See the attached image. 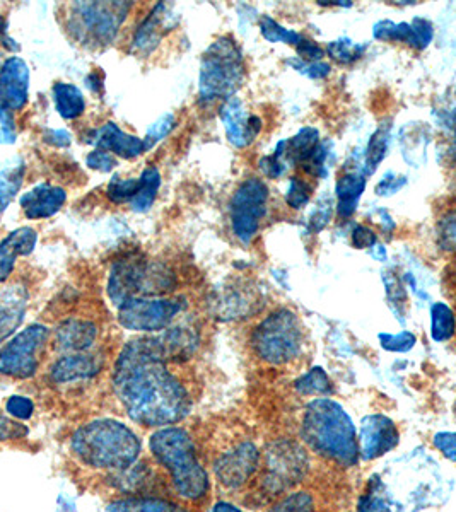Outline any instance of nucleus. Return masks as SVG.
<instances>
[{
	"label": "nucleus",
	"instance_id": "4d7b16f0",
	"mask_svg": "<svg viewBox=\"0 0 456 512\" xmlns=\"http://www.w3.org/2000/svg\"><path fill=\"white\" fill-rule=\"evenodd\" d=\"M296 52H298V59L304 60L308 64L322 62L323 57L327 55L325 50L315 40H311L310 36L304 38L303 43L296 48Z\"/></svg>",
	"mask_w": 456,
	"mask_h": 512
},
{
	"label": "nucleus",
	"instance_id": "0eeeda50",
	"mask_svg": "<svg viewBox=\"0 0 456 512\" xmlns=\"http://www.w3.org/2000/svg\"><path fill=\"white\" fill-rule=\"evenodd\" d=\"M250 347L269 366L296 361L304 347V330L293 309L277 308L252 330Z\"/></svg>",
	"mask_w": 456,
	"mask_h": 512
},
{
	"label": "nucleus",
	"instance_id": "f257e3e1",
	"mask_svg": "<svg viewBox=\"0 0 456 512\" xmlns=\"http://www.w3.org/2000/svg\"><path fill=\"white\" fill-rule=\"evenodd\" d=\"M159 337L142 335L123 345L113 366V393L125 414L147 429L176 425L192 410V395L173 373Z\"/></svg>",
	"mask_w": 456,
	"mask_h": 512
},
{
	"label": "nucleus",
	"instance_id": "603ef678",
	"mask_svg": "<svg viewBox=\"0 0 456 512\" xmlns=\"http://www.w3.org/2000/svg\"><path fill=\"white\" fill-rule=\"evenodd\" d=\"M287 64L291 65L293 69L298 70L301 76L310 77V79H325V77L330 74V64L328 62H313V64H308V62H304L301 59H289L287 60Z\"/></svg>",
	"mask_w": 456,
	"mask_h": 512
},
{
	"label": "nucleus",
	"instance_id": "e433bc0d",
	"mask_svg": "<svg viewBox=\"0 0 456 512\" xmlns=\"http://www.w3.org/2000/svg\"><path fill=\"white\" fill-rule=\"evenodd\" d=\"M258 26H260V33L269 43H286L289 47L298 48L303 43L304 38H306V35H303V33L289 30V28L282 26L279 21H275L272 16H267V14L258 18Z\"/></svg>",
	"mask_w": 456,
	"mask_h": 512
},
{
	"label": "nucleus",
	"instance_id": "a878e982",
	"mask_svg": "<svg viewBox=\"0 0 456 512\" xmlns=\"http://www.w3.org/2000/svg\"><path fill=\"white\" fill-rule=\"evenodd\" d=\"M108 512H192L182 502L152 495H130L108 504Z\"/></svg>",
	"mask_w": 456,
	"mask_h": 512
},
{
	"label": "nucleus",
	"instance_id": "864d4df0",
	"mask_svg": "<svg viewBox=\"0 0 456 512\" xmlns=\"http://www.w3.org/2000/svg\"><path fill=\"white\" fill-rule=\"evenodd\" d=\"M86 164L89 169L93 171H100V173H110L113 169L117 168L118 161L112 152L103 151V149H94L89 152L86 158Z\"/></svg>",
	"mask_w": 456,
	"mask_h": 512
},
{
	"label": "nucleus",
	"instance_id": "a19ab883",
	"mask_svg": "<svg viewBox=\"0 0 456 512\" xmlns=\"http://www.w3.org/2000/svg\"><path fill=\"white\" fill-rule=\"evenodd\" d=\"M315 193L313 181L306 176H291L286 190V204L293 210H301L310 204L311 197Z\"/></svg>",
	"mask_w": 456,
	"mask_h": 512
},
{
	"label": "nucleus",
	"instance_id": "dca6fc26",
	"mask_svg": "<svg viewBox=\"0 0 456 512\" xmlns=\"http://www.w3.org/2000/svg\"><path fill=\"white\" fill-rule=\"evenodd\" d=\"M31 70L19 57H9L0 72V103L2 110L18 113L30 99Z\"/></svg>",
	"mask_w": 456,
	"mask_h": 512
},
{
	"label": "nucleus",
	"instance_id": "cd10ccee",
	"mask_svg": "<svg viewBox=\"0 0 456 512\" xmlns=\"http://www.w3.org/2000/svg\"><path fill=\"white\" fill-rule=\"evenodd\" d=\"M55 110L64 120H77L86 111V98L71 82H55L52 88Z\"/></svg>",
	"mask_w": 456,
	"mask_h": 512
},
{
	"label": "nucleus",
	"instance_id": "09e8293b",
	"mask_svg": "<svg viewBox=\"0 0 456 512\" xmlns=\"http://www.w3.org/2000/svg\"><path fill=\"white\" fill-rule=\"evenodd\" d=\"M334 216V204L330 195L320 198L316 202L315 209L311 212L310 216V229L313 233H320L332 221Z\"/></svg>",
	"mask_w": 456,
	"mask_h": 512
},
{
	"label": "nucleus",
	"instance_id": "c03bdc74",
	"mask_svg": "<svg viewBox=\"0 0 456 512\" xmlns=\"http://www.w3.org/2000/svg\"><path fill=\"white\" fill-rule=\"evenodd\" d=\"M313 507H315L313 495L306 490H298V492L286 495L269 512H311Z\"/></svg>",
	"mask_w": 456,
	"mask_h": 512
},
{
	"label": "nucleus",
	"instance_id": "e2e57ef3",
	"mask_svg": "<svg viewBox=\"0 0 456 512\" xmlns=\"http://www.w3.org/2000/svg\"><path fill=\"white\" fill-rule=\"evenodd\" d=\"M209 512H243L240 507L228 501H217Z\"/></svg>",
	"mask_w": 456,
	"mask_h": 512
},
{
	"label": "nucleus",
	"instance_id": "ddd939ff",
	"mask_svg": "<svg viewBox=\"0 0 456 512\" xmlns=\"http://www.w3.org/2000/svg\"><path fill=\"white\" fill-rule=\"evenodd\" d=\"M260 463V449L250 441H241L217 456L214 461V475L223 489L238 490L250 482V478L258 472Z\"/></svg>",
	"mask_w": 456,
	"mask_h": 512
},
{
	"label": "nucleus",
	"instance_id": "79ce46f5",
	"mask_svg": "<svg viewBox=\"0 0 456 512\" xmlns=\"http://www.w3.org/2000/svg\"><path fill=\"white\" fill-rule=\"evenodd\" d=\"M385 282L386 299L397 318L404 320L405 306H407V291H405L404 282L393 270H386L383 274Z\"/></svg>",
	"mask_w": 456,
	"mask_h": 512
},
{
	"label": "nucleus",
	"instance_id": "6e6d98bb",
	"mask_svg": "<svg viewBox=\"0 0 456 512\" xmlns=\"http://www.w3.org/2000/svg\"><path fill=\"white\" fill-rule=\"evenodd\" d=\"M412 26L416 31L417 52H424L433 43L434 24L426 18H414L412 19Z\"/></svg>",
	"mask_w": 456,
	"mask_h": 512
},
{
	"label": "nucleus",
	"instance_id": "2eb2a0df",
	"mask_svg": "<svg viewBox=\"0 0 456 512\" xmlns=\"http://www.w3.org/2000/svg\"><path fill=\"white\" fill-rule=\"evenodd\" d=\"M219 117L226 130L229 144L236 149L252 146L253 140L257 139L264 128L262 118L248 113L243 101L236 96L224 101L219 108Z\"/></svg>",
	"mask_w": 456,
	"mask_h": 512
},
{
	"label": "nucleus",
	"instance_id": "1a4fd4ad",
	"mask_svg": "<svg viewBox=\"0 0 456 512\" xmlns=\"http://www.w3.org/2000/svg\"><path fill=\"white\" fill-rule=\"evenodd\" d=\"M185 306L182 297H134L118 306V323L130 332H164L173 326Z\"/></svg>",
	"mask_w": 456,
	"mask_h": 512
},
{
	"label": "nucleus",
	"instance_id": "4be33fe9",
	"mask_svg": "<svg viewBox=\"0 0 456 512\" xmlns=\"http://www.w3.org/2000/svg\"><path fill=\"white\" fill-rule=\"evenodd\" d=\"M28 289L23 284H7L2 289L0 296V333L2 340L7 342L12 337L19 325L23 323L28 306Z\"/></svg>",
	"mask_w": 456,
	"mask_h": 512
},
{
	"label": "nucleus",
	"instance_id": "f704fd0d",
	"mask_svg": "<svg viewBox=\"0 0 456 512\" xmlns=\"http://www.w3.org/2000/svg\"><path fill=\"white\" fill-rule=\"evenodd\" d=\"M294 390L298 391L299 395L323 398L334 393V384L328 378L325 369L316 366L311 367L308 373L294 381Z\"/></svg>",
	"mask_w": 456,
	"mask_h": 512
},
{
	"label": "nucleus",
	"instance_id": "f8f14e48",
	"mask_svg": "<svg viewBox=\"0 0 456 512\" xmlns=\"http://www.w3.org/2000/svg\"><path fill=\"white\" fill-rule=\"evenodd\" d=\"M308 470V454L301 444L294 441H279L270 444L267 453L264 487L270 494H279L293 487Z\"/></svg>",
	"mask_w": 456,
	"mask_h": 512
},
{
	"label": "nucleus",
	"instance_id": "0e129e2a",
	"mask_svg": "<svg viewBox=\"0 0 456 512\" xmlns=\"http://www.w3.org/2000/svg\"><path fill=\"white\" fill-rule=\"evenodd\" d=\"M369 255L373 256L378 262H385L386 258H388L385 246L380 245V243L369 250Z\"/></svg>",
	"mask_w": 456,
	"mask_h": 512
},
{
	"label": "nucleus",
	"instance_id": "a211bd4d",
	"mask_svg": "<svg viewBox=\"0 0 456 512\" xmlns=\"http://www.w3.org/2000/svg\"><path fill=\"white\" fill-rule=\"evenodd\" d=\"M171 21L176 19L171 14L170 4H164V2L156 4L146 18L142 19L141 24L135 28L134 36L130 41V50L141 55L154 52L166 33L173 30L175 24H171Z\"/></svg>",
	"mask_w": 456,
	"mask_h": 512
},
{
	"label": "nucleus",
	"instance_id": "72a5a7b5",
	"mask_svg": "<svg viewBox=\"0 0 456 512\" xmlns=\"http://www.w3.org/2000/svg\"><path fill=\"white\" fill-rule=\"evenodd\" d=\"M431 316V338L434 342H448L455 337L456 333V316L455 311L450 304L438 301L429 309Z\"/></svg>",
	"mask_w": 456,
	"mask_h": 512
},
{
	"label": "nucleus",
	"instance_id": "20e7f679",
	"mask_svg": "<svg viewBox=\"0 0 456 512\" xmlns=\"http://www.w3.org/2000/svg\"><path fill=\"white\" fill-rule=\"evenodd\" d=\"M149 451L170 477L171 489L183 502H200L211 492V477L200 461L192 434L178 427H161L149 436Z\"/></svg>",
	"mask_w": 456,
	"mask_h": 512
},
{
	"label": "nucleus",
	"instance_id": "58836bf2",
	"mask_svg": "<svg viewBox=\"0 0 456 512\" xmlns=\"http://www.w3.org/2000/svg\"><path fill=\"white\" fill-rule=\"evenodd\" d=\"M332 151H334L332 142H328V140L327 142H320L315 151L311 152L310 156L299 164L304 171V175L315 178V180L327 178L328 173H330L328 171V168H330L328 161L332 159Z\"/></svg>",
	"mask_w": 456,
	"mask_h": 512
},
{
	"label": "nucleus",
	"instance_id": "c756f323",
	"mask_svg": "<svg viewBox=\"0 0 456 512\" xmlns=\"http://www.w3.org/2000/svg\"><path fill=\"white\" fill-rule=\"evenodd\" d=\"M139 180H141V190L137 193V197L132 200L130 209L137 212V214H146V212L152 209V205H154L156 198H158L163 178H161L158 166L156 164H149L142 171Z\"/></svg>",
	"mask_w": 456,
	"mask_h": 512
},
{
	"label": "nucleus",
	"instance_id": "a18cd8bd",
	"mask_svg": "<svg viewBox=\"0 0 456 512\" xmlns=\"http://www.w3.org/2000/svg\"><path fill=\"white\" fill-rule=\"evenodd\" d=\"M439 248L448 253H456V209L441 216L438 222Z\"/></svg>",
	"mask_w": 456,
	"mask_h": 512
},
{
	"label": "nucleus",
	"instance_id": "b1692460",
	"mask_svg": "<svg viewBox=\"0 0 456 512\" xmlns=\"http://www.w3.org/2000/svg\"><path fill=\"white\" fill-rule=\"evenodd\" d=\"M366 181L368 176L364 175L361 168L345 171L339 176V180L335 183V198H337L335 212L340 219H351L356 214L361 197L366 192Z\"/></svg>",
	"mask_w": 456,
	"mask_h": 512
},
{
	"label": "nucleus",
	"instance_id": "8fccbe9b",
	"mask_svg": "<svg viewBox=\"0 0 456 512\" xmlns=\"http://www.w3.org/2000/svg\"><path fill=\"white\" fill-rule=\"evenodd\" d=\"M6 414L12 420H30L35 414V403L28 396L14 395L7 398Z\"/></svg>",
	"mask_w": 456,
	"mask_h": 512
},
{
	"label": "nucleus",
	"instance_id": "6e6552de",
	"mask_svg": "<svg viewBox=\"0 0 456 512\" xmlns=\"http://www.w3.org/2000/svg\"><path fill=\"white\" fill-rule=\"evenodd\" d=\"M130 2H72L67 30L84 47L112 45L129 16Z\"/></svg>",
	"mask_w": 456,
	"mask_h": 512
},
{
	"label": "nucleus",
	"instance_id": "49530a36",
	"mask_svg": "<svg viewBox=\"0 0 456 512\" xmlns=\"http://www.w3.org/2000/svg\"><path fill=\"white\" fill-rule=\"evenodd\" d=\"M380 345L386 352H409L414 349L417 344V337L412 332H400V333H380L378 335Z\"/></svg>",
	"mask_w": 456,
	"mask_h": 512
},
{
	"label": "nucleus",
	"instance_id": "2f4dec72",
	"mask_svg": "<svg viewBox=\"0 0 456 512\" xmlns=\"http://www.w3.org/2000/svg\"><path fill=\"white\" fill-rule=\"evenodd\" d=\"M24 171H26V164L19 156L12 158L2 166V171H0L2 210L7 209L9 202L18 195L19 190L23 187Z\"/></svg>",
	"mask_w": 456,
	"mask_h": 512
},
{
	"label": "nucleus",
	"instance_id": "9b49d317",
	"mask_svg": "<svg viewBox=\"0 0 456 512\" xmlns=\"http://www.w3.org/2000/svg\"><path fill=\"white\" fill-rule=\"evenodd\" d=\"M52 332L47 325L33 323L4 342L0 354V373L12 379H30L40 369V355Z\"/></svg>",
	"mask_w": 456,
	"mask_h": 512
},
{
	"label": "nucleus",
	"instance_id": "de8ad7c7",
	"mask_svg": "<svg viewBox=\"0 0 456 512\" xmlns=\"http://www.w3.org/2000/svg\"><path fill=\"white\" fill-rule=\"evenodd\" d=\"M175 125L176 118L173 113H166V115L159 118L158 122L152 123L151 127L147 128V134L144 137L146 152L151 151L152 147L159 144L161 140L166 139L171 134V130L175 128Z\"/></svg>",
	"mask_w": 456,
	"mask_h": 512
},
{
	"label": "nucleus",
	"instance_id": "37998d69",
	"mask_svg": "<svg viewBox=\"0 0 456 512\" xmlns=\"http://www.w3.org/2000/svg\"><path fill=\"white\" fill-rule=\"evenodd\" d=\"M291 168H293V164L289 163V159H287L284 140L277 144L275 151L270 156H264L258 161V169L262 171V175L267 176L270 180H279V178L286 175L287 169Z\"/></svg>",
	"mask_w": 456,
	"mask_h": 512
},
{
	"label": "nucleus",
	"instance_id": "9d476101",
	"mask_svg": "<svg viewBox=\"0 0 456 512\" xmlns=\"http://www.w3.org/2000/svg\"><path fill=\"white\" fill-rule=\"evenodd\" d=\"M269 195L267 183L257 176L241 181L233 193L229 202V219L234 236L243 245H250L260 231V224L269 212Z\"/></svg>",
	"mask_w": 456,
	"mask_h": 512
},
{
	"label": "nucleus",
	"instance_id": "c85d7f7f",
	"mask_svg": "<svg viewBox=\"0 0 456 512\" xmlns=\"http://www.w3.org/2000/svg\"><path fill=\"white\" fill-rule=\"evenodd\" d=\"M392 142V120H385L378 125L375 134L371 135L368 147L364 152L363 171L364 175H375L376 169L385 161L388 149Z\"/></svg>",
	"mask_w": 456,
	"mask_h": 512
},
{
	"label": "nucleus",
	"instance_id": "4468645a",
	"mask_svg": "<svg viewBox=\"0 0 456 512\" xmlns=\"http://www.w3.org/2000/svg\"><path fill=\"white\" fill-rule=\"evenodd\" d=\"M359 449H361V460H378L392 449L397 448L400 443V432L397 424L386 415H368L361 420L359 427Z\"/></svg>",
	"mask_w": 456,
	"mask_h": 512
},
{
	"label": "nucleus",
	"instance_id": "7ed1b4c3",
	"mask_svg": "<svg viewBox=\"0 0 456 512\" xmlns=\"http://www.w3.org/2000/svg\"><path fill=\"white\" fill-rule=\"evenodd\" d=\"M299 436L304 446L323 460L345 468L359 463L361 449L356 425L344 407L328 396L306 403Z\"/></svg>",
	"mask_w": 456,
	"mask_h": 512
},
{
	"label": "nucleus",
	"instance_id": "f03ea898",
	"mask_svg": "<svg viewBox=\"0 0 456 512\" xmlns=\"http://www.w3.org/2000/svg\"><path fill=\"white\" fill-rule=\"evenodd\" d=\"M72 456L93 472H127L139 461L142 439L134 429L112 417L89 420L71 437Z\"/></svg>",
	"mask_w": 456,
	"mask_h": 512
},
{
	"label": "nucleus",
	"instance_id": "13d9d810",
	"mask_svg": "<svg viewBox=\"0 0 456 512\" xmlns=\"http://www.w3.org/2000/svg\"><path fill=\"white\" fill-rule=\"evenodd\" d=\"M0 128H2V144L12 146L18 139V127L14 120V113L11 111H0Z\"/></svg>",
	"mask_w": 456,
	"mask_h": 512
},
{
	"label": "nucleus",
	"instance_id": "680f3d73",
	"mask_svg": "<svg viewBox=\"0 0 456 512\" xmlns=\"http://www.w3.org/2000/svg\"><path fill=\"white\" fill-rule=\"evenodd\" d=\"M105 79H103V76H98V74H96V72H93V74H89V77H88V84H89V88H91V91H93V93H96V91H98V93H103V89H105Z\"/></svg>",
	"mask_w": 456,
	"mask_h": 512
},
{
	"label": "nucleus",
	"instance_id": "aec40b11",
	"mask_svg": "<svg viewBox=\"0 0 456 512\" xmlns=\"http://www.w3.org/2000/svg\"><path fill=\"white\" fill-rule=\"evenodd\" d=\"M65 202H67V192L64 188L52 183H40L19 198L24 217L30 221H41V219L57 216Z\"/></svg>",
	"mask_w": 456,
	"mask_h": 512
},
{
	"label": "nucleus",
	"instance_id": "4c0bfd02",
	"mask_svg": "<svg viewBox=\"0 0 456 512\" xmlns=\"http://www.w3.org/2000/svg\"><path fill=\"white\" fill-rule=\"evenodd\" d=\"M364 52H366V45L354 43L347 36H342L339 40L328 43L327 48H325V53L330 57V60L340 65L356 64V62L363 59Z\"/></svg>",
	"mask_w": 456,
	"mask_h": 512
},
{
	"label": "nucleus",
	"instance_id": "69168bd1",
	"mask_svg": "<svg viewBox=\"0 0 456 512\" xmlns=\"http://www.w3.org/2000/svg\"><path fill=\"white\" fill-rule=\"evenodd\" d=\"M318 6H339V7H352L354 6V2H344V0H330V2H323V0H320L318 2Z\"/></svg>",
	"mask_w": 456,
	"mask_h": 512
},
{
	"label": "nucleus",
	"instance_id": "ea45409f",
	"mask_svg": "<svg viewBox=\"0 0 456 512\" xmlns=\"http://www.w3.org/2000/svg\"><path fill=\"white\" fill-rule=\"evenodd\" d=\"M141 190V180L137 178H122L120 175H115L112 181L108 183L106 188V197L113 204H132V200L137 197V193Z\"/></svg>",
	"mask_w": 456,
	"mask_h": 512
},
{
	"label": "nucleus",
	"instance_id": "39448f33",
	"mask_svg": "<svg viewBox=\"0 0 456 512\" xmlns=\"http://www.w3.org/2000/svg\"><path fill=\"white\" fill-rule=\"evenodd\" d=\"M178 286L175 272L146 256H123L113 263L108 277V297L118 308L134 297H168Z\"/></svg>",
	"mask_w": 456,
	"mask_h": 512
},
{
	"label": "nucleus",
	"instance_id": "393cba45",
	"mask_svg": "<svg viewBox=\"0 0 456 512\" xmlns=\"http://www.w3.org/2000/svg\"><path fill=\"white\" fill-rule=\"evenodd\" d=\"M163 342L166 355L171 362L185 361L195 352L199 345V333L193 330L192 326L173 325L159 335Z\"/></svg>",
	"mask_w": 456,
	"mask_h": 512
},
{
	"label": "nucleus",
	"instance_id": "c9c22d12",
	"mask_svg": "<svg viewBox=\"0 0 456 512\" xmlns=\"http://www.w3.org/2000/svg\"><path fill=\"white\" fill-rule=\"evenodd\" d=\"M357 512H392V502L388 497V490L378 475L371 478L368 489L359 497Z\"/></svg>",
	"mask_w": 456,
	"mask_h": 512
},
{
	"label": "nucleus",
	"instance_id": "bf43d9fd",
	"mask_svg": "<svg viewBox=\"0 0 456 512\" xmlns=\"http://www.w3.org/2000/svg\"><path fill=\"white\" fill-rule=\"evenodd\" d=\"M433 444L445 458L456 463V432H438L434 436Z\"/></svg>",
	"mask_w": 456,
	"mask_h": 512
},
{
	"label": "nucleus",
	"instance_id": "6ab92c4d",
	"mask_svg": "<svg viewBox=\"0 0 456 512\" xmlns=\"http://www.w3.org/2000/svg\"><path fill=\"white\" fill-rule=\"evenodd\" d=\"M98 332L100 330L94 321L67 318L60 321L57 328L53 330V350H57L62 355L89 352V349L96 344Z\"/></svg>",
	"mask_w": 456,
	"mask_h": 512
},
{
	"label": "nucleus",
	"instance_id": "5fc2aeb1",
	"mask_svg": "<svg viewBox=\"0 0 456 512\" xmlns=\"http://www.w3.org/2000/svg\"><path fill=\"white\" fill-rule=\"evenodd\" d=\"M351 243L357 250H371L373 246L378 245V236L373 227L356 224L352 229Z\"/></svg>",
	"mask_w": 456,
	"mask_h": 512
},
{
	"label": "nucleus",
	"instance_id": "052dcab7",
	"mask_svg": "<svg viewBox=\"0 0 456 512\" xmlns=\"http://www.w3.org/2000/svg\"><path fill=\"white\" fill-rule=\"evenodd\" d=\"M43 140L47 142L48 146L65 149V147H71L72 135L65 128H47L43 134Z\"/></svg>",
	"mask_w": 456,
	"mask_h": 512
},
{
	"label": "nucleus",
	"instance_id": "7c9ffc66",
	"mask_svg": "<svg viewBox=\"0 0 456 512\" xmlns=\"http://www.w3.org/2000/svg\"><path fill=\"white\" fill-rule=\"evenodd\" d=\"M373 38L385 43H402L417 50L416 31L412 23H395L392 19H381L373 26Z\"/></svg>",
	"mask_w": 456,
	"mask_h": 512
},
{
	"label": "nucleus",
	"instance_id": "5701e85b",
	"mask_svg": "<svg viewBox=\"0 0 456 512\" xmlns=\"http://www.w3.org/2000/svg\"><path fill=\"white\" fill-rule=\"evenodd\" d=\"M38 233L33 227H19L7 234L0 245V280L6 284L14 270V263L19 256H28L35 250Z\"/></svg>",
	"mask_w": 456,
	"mask_h": 512
},
{
	"label": "nucleus",
	"instance_id": "f3484780",
	"mask_svg": "<svg viewBox=\"0 0 456 512\" xmlns=\"http://www.w3.org/2000/svg\"><path fill=\"white\" fill-rule=\"evenodd\" d=\"M86 140L96 149L112 152L113 156L127 159V161L141 158L142 154L146 152L144 139L137 135L127 134L115 122H105L101 127L94 128L89 132Z\"/></svg>",
	"mask_w": 456,
	"mask_h": 512
},
{
	"label": "nucleus",
	"instance_id": "412c9836",
	"mask_svg": "<svg viewBox=\"0 0 456 512\" xmlns=\"http://www.w3.org/2000/svg\"><path fill=\"white\" fill-rule=\"evenodd\" d=\"M103 357L94 352H79V354H65L53 362L50 367V379L55 384H71L82 379H91L98 376L103 369Z\"/></svg>",
	"mask_w": 456,
	"mask_h": 512
},
{
	"label": "nucleus",
	"instance_id": "473e14b6",
	"mask_svg": "<svg viewBox=\"0 0 456 512\" xmlns=\"http://www.w3.org/2000/svg\"><path fill=\"white\" fill-rule=\"evenodd\" d=\"M320 144V130L315 127L299 128L298 134L291 139L284 140L286 146L287 159L293 166L303 163L304 159L315 151L316 146Z\"/></svg>",
	"mask_w": 456,
	"mask_h": 512
},
{
	"label": "nucleus",
	"instance_id": "423d86ee",
	"mask_svg": "<svg viewBox=\"0 0 456 512\" xmlns=\"http://www.w3.org/2000/svg\"><path fill=\"white\" fill-rule=\"evenodd\" d=\"M245 55L231 35L219 36L205 48L200 62L199 98L202 103L228 101L243 86Z\"/></svg>",
	"mask_w": 456,
	"mask_h": 512
},
{
	"label": "nucleus",
	"instance_id": "bb28decb",
	"mask_svg": "<svg viewBox=\"0 0 456 512\" xmlns=\"http://www.w3.org/2000/svg\"><path fill=\"white\" fill-rule=\"evenodd\" d=\"M400 147L404 154L405 163L410 166H421L426 161L429 147V127L426 123H407L400 132Z\"/></svg>",
	"mask_w": 456,
	"mask_h": 512
},
{
	"label": "nucleus",
	"instance_id": "3c124183",
	"mask_svg": "<svg viewBox=\"0 0 456 512\" xmlns=\"http://www.w3.org/2000/svg\"><path fill=\"white\" fill-rule=\"evenodd\" d=\"M407 181H409L407 176L397 175V173H393V171H388V173H385L383 178L378 181V185L375 187V193L378 197H393V195H397V193L407 185Z\"/></svg>",
	"mask_w": 456,
	"mask_h": 512
}]
</instances>
